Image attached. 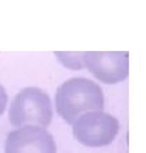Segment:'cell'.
Segmentation results:
<instances>
[{"label":"cell","mask_w":146,"mask_h":153,"mask_svg":"<svg viewBox=\"0 0 146 153\" xmlns=\"http://www.w3.org/2000/svg\"><path fill=\"white\" fill-rule=\"evenodd\" d=\"M4 153H57V143L45 128L22 126L7 133Z\"/></svg>","instance_id":"5"},{"label":"cell","mask_w":146,"mask_h":153,"mask_svg":"<svg viewBox=\"0 0 146 153\" xmlns=\"http://www.w3.org/2000/svg\"><path fill=\"white\" fill-rule=\"evenodd\" d=\"M7 105H9V95H7L6 88L0 84V116L7 109Z\"/></svg>","instance_id":"7"},{"label":"cell","mask_w":146,"mask_h":153,"mask_svg":"<svg viewBox=\"0 0 146 153\" xmlns=\"http://www.w3.org/2000/svg\"><path fill=\"white\" fill-rule=\"evenodd\" d=\"M54 57L67 70H72V71L84 70L82 51H54Z\"/></svg>","instance_id":"6"},{"label":"cell","mask_w":146,"mask_h":153,"mask_svg":"<svg viewBox=\"0 0 146 153\" xmlns=\"http://www.w3.org/2000/svg\"><path fill=\"white\" fill-rule=\"evenodd\" d=\"M71 126L75 140L87 148L108 146L116 139L121 129L119 120L105 111L87 112Z\"/></svg>","instance_id":"3"},{"label":"cell","mask_w":146,"mask_h":153,"mask_svg":"<svg viewBox=\"0 0 146 153\" xmlns=\"http://www.w3.org/2000/svg\"><path fill=\"white\" fill-rule=\"evenodd\" d=\"M84 68L101 84L114 85L129 76L128 51H82Z\"/></svg>","instance_id":"4"},{"label":"cell","mask_w":146,"mask_h":153,"mask_svg":"<svg viewBox=\"0 0 146 153\" xmlns=\"http://www.w3.org/2000/svg\"><path fill=\"white\" fill-rule=\"evenodd\" d=\"M9 122L14 128H48L54 118V105L50 95L38 87L22 88L9 105Z\"/></svg>","instance_id":"2"},{"label":"cell","mask_w":146,"mask_h":153,"mask_svg":"<svg viewBox=\"0 0 146 153\" xmlns=\"http://www.w3.org/2000/svg\"><path fill=\"white\" fill-rule=\"evenodd\" d=\"M54 105L61 119L72 125L87 112L104 111L105 97L98 82L85 76H72L57 88Z\"/></svg>","instance_id":"1"}]
</instances>
